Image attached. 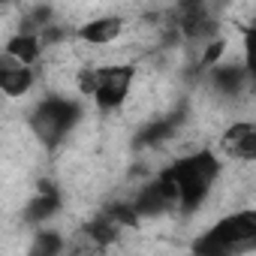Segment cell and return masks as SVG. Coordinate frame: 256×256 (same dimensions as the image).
<instances>
[{
    "label": "cell",
    "instance_id": "1",
    "mask_svg": "<svg viewBox=\"0 0 256 256\" xmlns=\"http://www.w3.org/2000/svg\"><path fill=\"white\" fill-rule=\"evenodd\" d=\"M217 169L220 166L211 154H193V157H184L181 163L172 166V175L178 184V199L187 211L202 205V199L208 196V190L217 178Z\"/></svg>",
    "mask_w": 256,
    "mask_h": 256
},
{
    "label": "cell",
    "instance_id": "2",
    "mask_svg": "<svg viewBox=\"0 0 256 256\" xmlns=\"http://www.w3.org/2000/svg\"><path fill=\"white\" fill-rule=\"evenodd\" d=\"M256 238V214L253 211H238L226 220H220L199 244L196 250L199 253H226L244 241H253Z\"/></svg>",
    "mask_w": 256,
    "mask_h": 256
},
{
    "label": "cell",
    "instance_id": "3",
    "mask_svg": "<svg viewBox=\"0 0 256 256\" xmlns=\"http://www.w3.org/2000/svg\"><path fill=\"white\" fill-rule=\"evenodd\" d=\"M133 78H136V66L133 64H114V66L96 70L94 100H96L100 112H114L126 96H130Z\"/></svg>",
    "mask_w": 256,
    "mask_h": 256
},
{
    "label": "cell",
    "instance_id": "4",
    "mask_svg": "<svg viewBox=\"0 0 256 256\" xmlns=\"http://www.w3.org/2000/svg\"><path fill=\"white\" fill-rule=\"evenodd\" d=\"M76 118V108L64 100H48L36 108L34 114V126H36V133L46 139V142H54L58 136H64V130L70 126V120Z\"/></svg>",
    "mask_w": 256,
    "mask_h": 256
},
{
    "label": "cell",
    "instance_id": "5",
    "mask_svg": "<svg viewBox=\"0 0 256 256\" xmlns=\"http://www.w3.org/2000/svg\"><path fill=\"white\" fill-rule=\"evenodd\" d=\"M34 88V72L28 64L16 60L12 54L0 58V94L6 96H24Z\"/></svg>",
    "mask_w": 256,
    "mask_h": 256
},
{
    "label": "cell",
    "instance_id": "6",
    "mask_svg": "<svg viewBox=\"0 0 256 256\" xmlns=\"http://www.w3.org/2000/svg\"><path fill=\"white\" fill-rule=\"evenodd\" d=\"M223 148L235 160L250 163L256 157V126L250 120H235L229 130H226V136H223Z\"/></svg>",
    "mask_w": 256,
    "mask_h": 256
},
{
    "label": "cell",
    "instance_id": "7",
    "mask_svg": "<svg viewBox=\"0 0 256 256\" xmlns=\"http://www.w3.org/2000/svg\"><path fill=\"white\" fill-rule=\"evenodd\" d=\"M120 30H124V22L118 16H102V18L88 22L78 30V40H84L88 46H108L120 36Z\"/></svg>",
    "mask_w": 256,
    "mask_h": 256
},
{
    "label": "cell",
    "instance_id": "8",
    "mask_svg": "<svg viewBox=\"0 0 256 256\" xmlns=\"http://www.w3.org/2000/svg\"><path fill=\"white\" fill-rule=\"evenodd\" d=\"M6 54H12L22 64H34L40 58V36H34V34H16V36H10Z\"/></svg>",
    "mask_w": 256,
    "mask_h": 256
},
{
    "label": "cell",
    "instance_id": "9",
    "mask_svg": "<svg viewBox=\"0 0 256 256\" xmlns=\"http://www.w3.org/2000/svg\"><path fill=\"white\" fill-rule=\"evenodd\" d=\"M58 211V196L54 193H42V196H36L34 202H30V220H42V217H48V214H54Z\"/></svg>",
    "mask_w": 256,
    "mask_h": 256
},
{
    "label": "cell",
    "instance_id": "10",
    "mask_svg": "<svg viewBox=\"0 0 256 256\" xmlns=\"http://www.w3.org/2000/svg\"><path fill=\"white\" fill-rule=\"evenodd\" d=\"M60 247V238H54V235H42L40 241H36V250L40 253H54Z\"/></svg>",
    "mask_w": 256,
    "mask_h": 256
},
{
    "label": "cell",
    "instance_id": "11",
    "mask_svg": "<svg viewBox=\"0 0 256 256\" xmlns=\"http://www.w3.org/2000/svg\"><path fill=\"white\" fill-rule=\"evenodd\" d=\"M0 4H10V0H0Z\"/></svg>",
    "mask_w": 256,
    "mask_h": 256
}]
</instances>
